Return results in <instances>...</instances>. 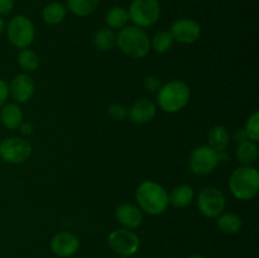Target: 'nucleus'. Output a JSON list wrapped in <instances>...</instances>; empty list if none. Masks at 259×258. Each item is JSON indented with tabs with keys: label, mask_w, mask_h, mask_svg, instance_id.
Masks as SVG:
<instances>
[{
	"label": "nucleus",
	"mask_w": 259,
	"mask_h": 258,
	"mask_svg": "<svg viewBox=\"0 0 259 258\" xmlns=\"http://www.w3.org/2000/svg\"><path fill=\"white\" fill-rule=\"evenodd\" d=\"M138 207L148 215H161L169 205L168 192L158 182L152 180L143 181L136 190Z\"/></svg>",
	"instance_id": "obj_1"
},
{
	"label": "nucleus",
	"mask_w": 259,
	"mask_h": 258,
	"mask_svg": "<svg viewBox=\"0 0 259 258\" xmlns=\"http://www.w3.org/2000/svg\"><path fill=\"white\" fill-rule=\"evenodd\" d=\"M229 190L240 201H249L259 192V172L253 166H240L232 172Z\"/></svg>",
	"instance_id": "obj_2"
},
{
	"label": "nucleus",
	"mask_w": 259,
	"mask_h": 258,
	"mask_svg": "<svg viewBox=\"0 0 259 258\" xmlns=\"http://www.w3.org/2000/svg\"><path fill=\"white\" fill-rule=\"evenodd\" d=\"M116 46L124 55L132 58H144L151 51V39L144 29L126 25L116 34Z\"/></svg>",
	"instance_id": "obj_3"
},
{
	"label": "nucleus",
	"mask_w": 259,
	"mask_h": 258,
	"mask_svg": "<svg viewBox=\"0 0 259 258\" xmlns=\"http://www.w3.org/2000/svg\"><path fill=\"white\" fill-rule=\"evenodd\" d=\"M190 96L189 85L184 81L174 80L162 85L157 91V104L166 113H179L189 104Z\"/></svg>",
	"instance_id": "obj_4"
},
{
	"label": "nucleus",
	"mask_w": 259,
	"mask_h": 258,
	"mask_svg": "<svg viewBox=\"0 0 259 258\" xmlns=\"http://www.w3.org/2000/svg\"><path fill=\"white\" fill-rule=\"evenodd\" d=\"M128 13L133 25L142 29L153 27L161 18V4L158 0H133Z\"/></svg>",
	"instance_id": "obj_5"
},
{
	"label": "nucleus",
	"mask_w": 259,
	"mask_h": 258,
	"mask_svg": "<svg viewBox=\"0 0 259 258\" xmlns=\"http://www.w3.org/2000/svg\"><path fill=\"white\" fill-rule=\"evenodd\" d=\"M7 35L15 48L24 50L33 43L35 37L34 24L25 15H15L7 24Z\"/></svg>",
	"instance_id": "obj_6"
},
{
	"label": "nucleus",
	"mask_w": 259,
	"mask_h": 258,
	"mask_svg": "<svg viewBox=\"0 0 259 258\" xmlns=\"http://www.w3.org/2000/svg\"><path fill=\"white\" fill-rule=\"evenodd\" d=\"M32 152V144L22 137H9L0 143V158L10 164L24 163Z\"/></svg>",
	"instance_id": "obj_7"
},
{
	"label": "nucleus",
	"mask_w": 259,
	"mask_h": 258,
	"mask_svg": "<svg viewBox=\"0 0 259 258\" xmlns=\"http://www.w3.org/2000/svg\"><path fill=\"white\" fill-rule=\"evenodd\" d=\"M219 162V153L205 144V146L196 147L191 152L189 158V167L197 176H206L217 168Z\"/></svg>",
	"instance_id": "obj_8"
},
{
	"label": "nucleus",
	"mask_w": 259,
	"mask_h": 258,
	"mask_svg": "<svg viewBox=\"0 0 259 258\" xmlns=\"http://www.w3.org/2000/svg\"><path fill=\"white\" fill-rule=\"evenodd\" d=\"M108 244L121 257H131L136 254L141 245L139 237L126 228L115 229L108 235Z\"/></svg>",
	"instance_id": "obj_9"
},
{
	"label": "nucleus",
	"mask_w": 259,
	"mask_h": 258,
	"mask_svg": "<svg viewBox=\"0 0 259 258\" xmlns=\"http://www.w3.org/2000/svg\"><path fill=\"white\" fill-rule=\"evenodd\" d=\"M225 196L218 187L207 186L197 196V207L206 218H218L225 209Z\"/></svg>",
	"instance_id": "obj_10"
},
{
	"label": "nucleus",
	"mask_w": 259,
	"mask_h": 258,
	"mask_svg": "<svg viewBox=\"0 0 259 258\" xmlns=\"http://www.w3.org/2000/svg\"><path fill=\"white\" fill-rule=\"evenodd\" d=\"M169 33L175 42L191 45L196 42L201 35V25L197 20L191 19V18H180L172 23Z\"/></svg>",
	"instance_id": "obj_11"
},
{
	"label": "nucleus",
	"mask_w": 259,
	"mask_h": 258,
	"mask_svg": "<svg viewBox=\"0 0 259 258\" xmlns=\"http://www.w3.org/2000/svg\"><path fill=\"white\" fill-rule=\"evenodd\" d=\"M34 81L28 73H19L9 83V95L18 104H25L34 95Z\"/></svg>",
	"instance_id": "obj_12"
},
{
	"label": "nucleus",
	"mask_w": 259,
	"mask_h": 258,
	"mask_svg": "<svg viewBox=\"0 0 259 258\" xmlns=\"http://www.w3.org/2000/svg\"><path fill=\"white\" fill-rule=\"evenodd\" d=\"M80 248V240L73 233L61 232L57 233L51 239V250L53 254L61 258H67L75 254Z\"/></svg>",
	"instance_id": "obj_13"
},
{
	"label": "nucleus",
	"mask_w": 259,
	"mask_h": 258,
	"mask_svg": "<svg viewBox=\"0 0 259 258\" xmlns=\"http://www.w3.org/2000/svg\"><path fill=\"white\" fill-rule=\"evenodd\" d=\"M115 218L126 229H136L143 223V211L137 205L121 204L115 209Z\"/></svg>",
	"instance_id": "obj_14"
},
{
	"label": "nucleus",
	"mask_w": 259,
	"mask_h": 258,
	"mask_svg": "<svg viewBox=\"0 0 259 258\" xmlns=\"http://www.w3.org/2000/svg\"><path fill=\"white\" fill-rule=\"evenodd\" d=\"M157 106L149 99H139L128 110L129 119L136 124H147L156 116Z\"/></svg>",
	"instance_id": "obj_15"
},
{
	"label": "nucleus",
	"mask_w": 259,
	"mask_h": 258,
	"mask_svg": "<svg viewBox=\"0 0 259 258\" xmlns=\"http://www.w3.org/2000/svg\"><path fill=\"white\" fill-rule=\"evenodd\" d=\"M0 121L8 129H19L23 123V111L17 104H5L0 108Z\"/></svg>",
	"instance_id": "obj_16"
},
{
	"label": "nucleus",
	"mask_w": 259,
	"mask_h": 258,
	"mask_svg": "<svg viewBox=\"0 0 259 258\" xmlns=\"http://www.w3.org/2000/svg\"><path fill=\"white\" fill-rule=\"evenodd\" d=\"M230 143V136L227 128L223 125H215L210 129L207 134V146L214 149L215 152H225Z\"/></svg>",
	"instance_id": "obj_17"
},
{
	"label": "nucleus",
	"mask_w": 259,
	"mask_h": 258,
	"mask_svg": "<svg viewBox=\"0 0 259 258\" xmlns=\"http://www.w3.org/2000/svg\"><path fill=\"white\" fill-rule=\"evenodd\" d=\"M67 15V8L60 2H51L43 8L42 18L43 22L50 25H57L65 20Z\"/></svg>",
	"instance_id": "obj_18"
},
{
	"label": "nucleus",
	"mask_w": 259,
	"mask_h": 258,
	"mask_svg": "<svg viewBox=\"0 0 259 258\" xmlns=\"http://www.w3.org/2000/svg\"><path fill=\"white\" fill-rule=\"evenodd\" d=\"M194 197V189L189 185H179L172 190L171 194H168L169 205H172L174 207H179V209L189 206Z\"/></svg>",
	"instance_id": "obj_19"
},
{
	"label": "nucleus",
	"mask_w": 259,
	"mask_h": 258,
	"mask_svg": "<svg viewBox=\"0 0 259 258\" xmlns=\"http://www.w3.org/2000/svg\"><path fill=\"white\" fill-rule=\"evenodd\" d=\"M238 162L242 163V166H252L258 158V146L255 142L245 139L242 141L237 147L235 151Z\"/></svg>",
	"instance_id": "obj_20"
},
{
	"label": "nucleus",
	"mask_w": 259,
	"mask_h": 258,
	"mask_svg": "<svg viewBox=\"0 0 259 258\" xmlns=\"http://www.w3.org/2000/svg\"><path fill=\"white\" fill-rule=\"evenodd\" d=\"M105 22L110 29L120 30L121 28L126 27L128 23L131 22L128 9L124 7H113L106 13Z\"/></svg>",
	"instance_id": "obj_21"
},
{
	"label": "nucleus",
	"mask_w": 259,
	"mask_h": 258,
	"mask_svg": "<svg viewBox=\"0 0 259 258\" xmlns=\"http://www.w3.org/2000/svg\"><path fill=\"white\" fill-rule=\"evenodd\" d=\"M100 0H67V8L76 17H88L91 15L99 7Z\"/></svg>",
	"instance_id": "obj_22"
},
{
	"label": "nucleus",
	"mask_w": 259,
	"mask_h": 258,
	"mask_svg": "<svg viewBox=\"0 0 259 258\" xmlns=\"http://www.w3.org/2000/svg\"><path fill=\"white\" fill-rule=\"evenodd\" d=\"M217 223L219 229L225 234H235L242 228V219L235 212H222Z\"/></svg>",
	"instance_id": "obj_23"
},
{
	"label": "nucleus",
	"mask_w": 259,
	"mask_h": 258,
	"mask_svg": "<svg viewBox=\"0 0 259 258\" xmlns=\"http://www.w3.org/2000/svg\"><path fill=\"white\" fill-rule=\"evenodd\" d=\"M93 40L99 51H110L116 46V34L110 28H100L95 32Z\"/></svg>",
	"instance_id": "obj_24"
},
{
	"label": "nucleus",
	"mask_w": 259,
	"mask_h": 258,
	"mask_svg": "<svg viewBox=\"0 0 259 258\" xmlns=\"http://www.w3.org/2000/svg\"><path fill=\"white\" fill-rule=\"evenodd\" d=\"M18 65L25 72H33L39 66V58L34 51L24 48V50H20L19 55H18Z\"/></svg>",
	"instance_id": "obj_25"
},
{
	"label": "nucleus",
	"mask_w": 259,
	"mask_h": 258,
	"mask_svg": "<svg viewBox=\"0 0 259 258\" xmlns=\"http://www.w3.org/2000/svg\"><path fill=\"white\" fill-rule=\"evenodd\" d=\"M174 43L175 40L171 33L168 30H162L153 35V38L151 39V48H153L158 53H164L171 50Z\"/></svg>",
	"instance_id": "obj_26"
},
{
	"label": "nucleus",
	"mask_w": 259,
	"mask_h": 258,
	"mask_svg": "<svg viewBox=\"0 0 259 258\" xmlns=\"http://www.w3.org/2000/svg\"><path fill=\"white\" fill-rule=\"evenodd\" d=\"M244 134L247 137V139L252 142L259 141V113L258 111H254L252 115H249V118L247 119L244 125Z\"/></svg>",
	"instance_id": "obj_27"
},
{
	"label": "nucleus",
	"mask_w": 259,
	"mask_h": 258,
	"mask_svg": "<svg viewBox=\"0 0 259 258\" xmlns=\"http://www.w3.org/2000/svg\"><path fill=\"white\" fill-rule=\"evenodd\" d=\"M108 115L110 116L113 120L121 121L128 116V109H126L123 104H111L108 108Z\"/></svg>",
	"instance_id": "obj_28"
},
{
	"label": "nucleus",
	"mask_w": 259,
	"mask_h": 258,
	"mask_svg": "<svg viewBox=\"0 0 259 258\" xmlns=\"http://www.w3.org/2000/svg\"><path fill=\"white\" fill-rule=\"evenodd\" d=\"M161 86V80H159L157 76L151 75L147 76V77L144 78V88H146V90L149 91V93H157Z\"/></svg>",
	"instance_id": "obj_29"
},
{
	"label": "nucleus",
	"mask_w": 259,
	"mask_h": 258,
	"mask_svg": "<svg viewBox=\"0 0 259 258\" xmlns=\"http://www.w3.org/2000/svg\"><path fill=\"white\" fill-rule=\"evenodd\" d=\"M8 98H9V83L0 78V108L7 104Z\"/></svg>",
	"instance_id": "obj_30"
},
{
	"label": "nucleus",
	"mask_w": 259,
	"mask_h": 258,
	"mask_svg": "<svg viewBox=\"0 0 259 258\" xmlns=\"http://www.w3.org/2000/svg\"><path fill=\"white\" fill-rule=\"evenodd\" d=\"M14 8V0H0V17L8 15Z\"/></svg>",
	"instance_id": "obj_31"
},
{
	"label": "nucleus",
	"mask_w": 259,
	"mask_h": 258,
	"mask_svg": "<svg viewBox=\"0 0 259 258\" xmlns=\"http://www.w3.org/2000/svg\"><path fill=\"white\" fill-rule=\"evenodd\" d=\"M19 129L22 132V134H24V136H30L33 133V125L30 123H22Z\"/></svg>",
	"instance_id": "obj_32"
},
{
	"label": "nucleus",
	"mask_w": 259,
	"mask_h": 258,
	"mask_svg": "<svg viewBox=\"0 0 259 258\" xmlns=\"http://www.w3.org/2000/svg\"><path fill=\"white\" fill-rule=\"evenodd\" d=\"M5 27H7V25H5L4 19H3V17H0V34H2V33L4 32Z\"/></svg>",
	"instance_id": "obj_33"
},
{
	"label": "nucleus",
	"mask_w": 259,
	"mask_h": 258,
	"mask_svg": "<svg viewBox=\"0 0 259 258\" xmlns=\"http://www.w3.org/2000/svg\"><path fill=\"white\" fill-rule=\"evenodd\" d=\"M189 258H205V257H202V255H200V254H192V255H190Z\"/></svg>",
	"instance_id": "obj_34"
},
{
	"label": "nucleus",
	"mask_w": 259,
	"mask_h": 258,
	"mask_svg": "<svg viewBox=\"0 0 259 258\" xmlns=\"http://www.w3.org/2000/svg\"><path fill=\"white\" fill-rule=\"evenodd\" d=\"M121 258H128V257H121Z\"/></svg>",
	"instance_id": "obj_35"
}]
</instances>
